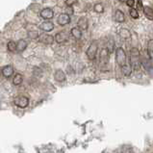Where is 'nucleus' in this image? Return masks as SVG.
Instances as JSON below:
<instances>
[{"label": "nucleus", "mask_w": 153, "mask_h": 153, "mask_svg": "<svg viewBox=\"0 0 153 153\" xmlns=\"http://www.w3.org/2000/svg\"><path fill=\"white\" fill-rule=\"evenodd\" d=\"M126 149H127V151H125L124 149H122V153H133V150L131 147H126Z\"/></svg>", "instance_id": "31"}, {"label": "nucleus", "mask_w": 153, "mask_h": 153, "mask_svg": "<svg viewBox=\"0 0 153 153\" xmlns=\"http://www.w3.org/2000/svg\"><path fill=\"white\" fill-rule=\"evenodd\" d=\"M27 47V42L25 40H19L16 43V50L17 52H22Z\"/></svg>", "instance_id": "18"}, {"label": "nucleus", "mask_w": 153, "mask_h": 153, "mask_svg": "<svg viewBox=\"0 0 153 153\" xmlns=\"http://www.w3.org/2000/svg\"><path fill=\"white\" fill-rule=\"evenodd\" d=\"M119 35L121 39H123V40H129L131 38V33L129 30L126 28H121L119 31Z\"/></svg>", "instance_id": "17"}, {"label": "nucleus", "mask_w": 153, "mask_h": 153, "mask_svg": "<svg viewBox=\"0 0 153 153\" xmlns=\"http://www.w3.org/2000/svg\"><path fill=\"white\" fill-rule=\"evenodd\" d=\"M14 73V68H13L12 65H6L2 68V74L4 77L9 78L12 76V74Z\"/></svg>", "instance_id": "15"}, {"label": "nucleus", "mask_w": 153, "mask_h": 153, "mask_svg": "<svg viewBox=\"0 0 153 153\" xmlns=\"http://www.w3.org/2000/svg\"><path fill=\"white\" fill-rule=\"evenodd\" d=\"M40 16L42 17V19H51L52 17L54 16V13H53V11H52L50 8H45V9H43V10L41 12Z\"/></svg>", "instance_id": "9"}, {"label": "nucleus", "mask_w": 153, "mask_h": 153, "mask_svg": "<svg viewBox=\"0 0 153 153\" xmlns=\"http://www.w3.org/2000/svg\"><path fill=\"white\" fill-rule=\"evenodd\" d=\"M77 2V0H65V4L68 7H72Z\"/></svg>", "instance_id": "27"}, {"label": "nucleus", "mask_w": 153, "mask_h": 153, "mask_svg": "<svg viewBox=\"0 0 153 153\" xmlns=\"http://www.w3.org/2000/svg\"><path fill=\"white\" fill-rule=\"evenodd\" d=\"M126 4H127V6H128V7L133 8L134 5H135V0H127V2H126Z\"/></svg>", "instance_id": "28"}, {"label": "nucleus", "mask_w": 153, "mask_h": 153, "mask_svg": "<svg viewBox=\"0 0 153 153\" xmlns=\"http://www.w3.org/2000/svg\"><path fill=\"white\" fill-rule=\"evenodd\" d=\"M57 21H58V23L60 25H67L68 24L69 22H71V16H69L67 14H62V15H60L58 16V19H57Z\"/></svg>", "instance_id": "10"}, {"label": "nucleus", "mask_w": 153, "mask_h": 153, "mask_svg": "<svg viewBox=\"0 0 153 153\" xmlns=\"http://www.w3.org/2000/svg\"><path fill=\"white\" fill-rule=\"evenodd\" d=\"M116 62L121 68L122 65L127 64V58H126V53L121 47H117L116 50Z\"/></svg>", "instance_id": "2"}, {"label": "nucleus", "mask_w": 153, "mask_h": 153, "mask_svg": "<svg viewBox=\"0 0 153 153\" xmlns=\"http://www.w3.org/2000/svg\"><path fill=\"white\" fill-rule=\"evenodd\" d=\"M129 61H130V65L132 69L134 71H139L141 68V56H140L139 49L136 47H132L130 50V55H129Z\"/></svg>", "instance_id": "1"}, {"label": "nucleus", "mask_w": 153, "mask_h": 153, "mask_svg": "<svg viewBox=\"0 0 153 153\" xmlns=\"http://www.w3.org/2000/svg\"><path fill=\"white\" fill-rule=\"evenodd\" d=\"M77 24H78V28H79L81 31H85V30H87L89 27L88 19H87L86 17H81V19H79Z\"/></svg>", "instance_id": "12"}, {"label": "nucleus", "mask_w": 153, "mask_h": 153, "mask_svg": "<svg viewBox=\"0 0 153 153\" xmlns=\"http://www.w3.org/2000/svg\"><path fill=\"white\" fill-rule=\"evenodd\" d=\"M22 81H23V77L19 73H16L15 75V77L13 78V83H14V84L16 85V86L20 85L21 83H22Z\"/></svg>", "instance_id": "21"}, {"label": "nucleus", "mask_w": 153, "mask_h": 153, "mask_svg": "<svg viewBox=\"0 0 153 153\" xmlns=\"http://www.w3.org/2000/svg\"><path fill=\"white\" fill-rule=\"evenodd\" d=\"M129 14H130L131 17H133V19H139V16H139V12H138V10H137V9H135V8H131V9H130Z\"/></svg>", "instance_id": "25"}, {"label": "nucleus", "mask_w": 153, "mask_h": 153, "mask_svg": "<svg viewBox=\"0 0 153 153\" xmlns=\"http://www.w3.org/2000/svg\"><path fill=\"white\" fill-rule=\"evenodd\" d=\"M39 39H40V42L45 43V45H52L55 40L54 37H52L51 35H47V34L41 35V36L39 37Z\"/></svg>", "instance_id": "7"}, {"label": "nucleus", "mask_w": 153, "mask_h": 153, "mask_svg": "<svg viewBox=\"0 0 153 153\" xmlns=\"http://www.w3.org/2000/svg\"><path fill=\"white\" fill-rule=\"evenodd\" d=\"M55 41L58 42V43H64L65 42H68V34L65 31H62V32H59L56 34L55 36Z\"/></svg>", "instance_id": "6"}, {"label": "nucleus", "mask_w": 153, "mask_h": 153, "mask_svg": "<svg viewBox=\"0 0 153 153\" xmlns=\"http://www.w3.org/2000/svg\"><path fill=\"white\" fill-rule=\"evenodd\" d=\"M73 14V9H72V7H68V9H67V15H72Z\"/></svg>", "instance_id": "30"}, {"label": "nucleus", "mask_w": 153, "mask_h": 153, "mask_svg": "<svg viewBox=\"0 0 153 153\" xmlns=\"http://www.w3.org/2000/svg\"><path fill=\"white\" fill-rule=\"evenodd\" d=\"M147 54L149 57L151 67H153V40H149L147 42Z\"/></svg>", "instance_id": "14"}, {"label": "nucleus", "mask_w": 153, "mask_h": 153, "mask_svg": "<svg viewBox=\"0 0 153 153\" xmlns=\"http://www.w3.org/2000/svg\"><path fill=\"white\" fill-rule=\"evenodd\" d=\"M121 68V72L122 74H123L124 76L126 77H128L131 75V73H132V68H131V65L130 64H125L124 65H122V67L120 68Z\"/></svg>", "instance_id": "16"}, {"label": "nucleus", "mask_w": 153, "mask_h": 153, "mask_svg": "<svg viewBox=\"0 0 153 153\" xmlns=\"http://www.w3.org/2000/svg\"><path fill=\"white\" fill-rule=\"evenodd\" d=\"M71 35L73 38H75L76 40H80L82 38V31L78 27H73L71 29Z\"/></svg>", "instance_id": "20"}, {"label": "nucleus", "mask_w": 153, "mask_h": 153, "mask_svg": "<svg viewBox=\"0 0 153 153\" xmlns=\"http://www.w3.org/2000/svg\"><path fill=\"white\" fill-rule=\"evenodd\" d=\"M7 47H8V50L11 51V52L16 51V43L15 42H13V41H10V42H8Z\"/></svg>", "instance_id": "24"}, {"label": "nucleus", "mask_w": 153, "mask_h": 153, "mask_svg": "<svg viewBox=\"0 0 153 153\" xmlns=\"http://www.w3.org/2000/svg\"><path fill=\"white\" fill-rule=\"evenodd\" d=\"M137 4H138V9H140V10H143V5L142 3V0H138Z\"/></svg>", "instance_id": "29"}, {"label": "nucleus", "mask_w": 153, "mask_h": 153, "mask_svg": "<svg viewBox=\"0 0 153 153\" xmlns=\"http://www.w3.org/2000/svg\"><path fill=\"white\" fill-rule=\"evenodd\" d=\"M106 48L109 51V53H113L114 50H115V41H114V39H109Z\"/></svg>", "instance_id": "22"}, {"label": "nucleus", "mask_w": 153, "mask_h": 153, "mask_svg": "<svg viewBox=\"0 0 153 153\" xmlns=\"http://www.w3.org/2000/svg\"><path fill=\"white\" fill-rule=\"evenodd\" d=\"M39 28L45 32H50L54 29V24L53 22H51V21H48V20L43 21V22L39 26Z\"/></svg>", "instance_id": "8"}, {"label": "nucleus", "mask_w": 153, "mask_h": 153, "mask_svg": "<svg viewBox=\"0 0 153 153\" xmlns=\"http://www.w3.org/2000/svg\"><path fill=\"white\" fill-rule=\"evenodd\" d=\"M39 37H40V35H39V33L37 31H29L28 32V38H30V39L36 40V39H38Z\"/></svg>", "instance_id": "26"}, {"label": "nucleus", "mask_w": 153, "mask_h": 153, "mask_svg": "<svg viewBox=\"0 0 153 153\" xmlns=\"http://www.w3.org/2000/svg\"><path fill=\"white\" fill-rule=\"evenodd\" d=\"M109 51L107 50V48H103L100 52V56H99V61H100V65H107L108 62H109Z\"/></svg>", "instance_id": "5"}, {"label": "nucleus", "mask_w": 153, "mask_h": 153, "mask_svg": "<svg viewBox=\"0 0 153 153\" xmlns=\"http://www.w3.org/2000/svg\"><path fill=\"white\" fill-rule=\"evenodd\" d=\"M94 10L95 13H97V14H101V13L104 12V7L101 3H97L94 7Z\"/></svg>", "instance_id": "23"}, {"label": "nucleus", "mask_w": 153, "mask_h": 153, "mask_svg": "<svg viewBox=\"0 0 153 153\" xmlns=\"http://www.w3.org/2000/svg\"><path fill=\"white\" fill-rule=\"evenodd\" d=\"M120 2H121V3H124V2H127V0H120Z\"/></svg>", "instance_id": "32"}, {"label": "nucleus", "mask_w": 153, "mask_h": 153, "mask_svg": "<svg viewBox=\"0 0 153 153\" xmlns=\"http://www.w3.org/2000/svg\"><path fill=\"white\" fill-rule=\"evenodd\" d=\"M54 78L57 82H64L67 79V76H65V73L62 69H57L54 72Z\"/></svg>", "instance_id": "11"}, {"label": "nucleus", "mask_w": 153, "mask_h": 153, "mask_svg": "<svg viewBox=\"0 0 153 153\" xmlns=\"http://www.w3.org/2000/svg\"><path fill=\"white\" fill-rule=\"evenodd\" d=\"M143 14L147 17L148 19H153V8L149 6H145L143 7Z\"/></svg>", "instance_id": "19"}, {"label": "nucleus", "mask_w": 153, "mask_h": 153, "mask_svg": "<svg viewBox=\"0 0 153 153\" xmlns=\"http://www.w3.org/2000/svg\"><path fill=\"white\" fill-rule=\"evenodd\" d=\"M15 104L19 108H25V107L28 106L29 99L27 97H23V95H21V97H19L15 99Z\"/></svg>", "instance_id": "4"}, {"label": "nucleus", "mask_w": 153, "mask_h": 153, "mask_svg": "<svg viewBox=\"0 0 153 153\" xmlns=\"http://www.w3.org/2000/svg\"><path fill=\"white\" fill-rule=\"evenodd\" d=\"M97 50H98V43L97 41H94L91 43L90 46L87 49V57L89 58V60L94 61L95 58H97Z\"/></svg>", "instance_id": "3"}, {"label": "nucleus", "mask_w": 153, "mask_h": 153, "mask_svg": "<svg viewBox=\"0 0 153 153\" xmlns=\"http://www.w3.org/2000/svg\"><path fill=\"white\" fill-rule=\"evenodd\" d=\"M114 19H115V20L117 21V22H119V23L124 22L125 16H124L123 12L120 11V10H117V11L115 12V15H114Z\"/></svg>", "instance_id": "13"}]
</instances>
